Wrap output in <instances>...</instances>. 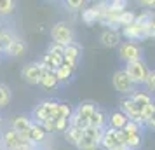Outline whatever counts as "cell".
<instances>
[{
    "mask_svg": "<svg viewBox=\"0 0 155 150\" xmlns=\"http://www.w3.org/2000/svg\"><path fill=\"white\" fill-rule=\"evenodd\" d=\"M63 49L61 45H58V44H51L49 49L45 51V54H44L42 61H38L40 65V68L44 72H54L59 66V65L63 63Z\"/></svg>",
    "mask_w": 155,
    "mask_h": 150,
    "instance_id": "1",
    "label": "cell"
},
{
    "mask_svg": "<svg viewBox=\"0 0 155 150\" xmlns=\"http://www.w3.org/2000/svg\"><path fill=\"white\" fill-rule=\"evenodd\" d=\"M124 72L127 73V77L134 82V86L138 87V86H143V82H145V79H147L150 68L147 66L145 59L141 58V59H136V61H129V63H126Z\"/></svg>",
    "mask_w": 155,
    "mask_h": 150,
    "instance_id": "2",
    "label": "cell"
},
{
    "mask_svg": "<svg viewBox=\"0 0 155 150\" xmlns=\"http://www.w3.org/2000/svg\"><path fill=\"white\" fill-rule=\"evenodd\" d=\"M56 108H58V101L54 100H44L37 105L33 110H31V121L42 124L44 121H49V119H54L56 115Z\"/></svg>",
    "mask_w": 155,
    "mask_h": 150,
    "instance_id": "3",
    "label": "cell"
},
{
    "mask_svg": "<svg viewBox=\"0 0 155 150\" xmlns=\"http://www.w3.org/2000/svg\"><path fill=\"white\" fill-rule=\"evenodd\" d=\"M103 136V129H96V128H85L84 135L80 138V142L75 145L78 150H96L99 148V142Z\"/></svg>",
    "mask_w": 155,
    "mask_h": 150,
    "instance_id": "4",
    "label": "cell"
},
{
    "mask_svg": "<svg viewBox=\"0 0 155 150\" xmlns=\"http://www.w3.org/2000/svg\"><path fill=\"white\" fill-rule=\"evenodd\" d=\"M51 38H52V44H58L61 47H66L68 44L73 42V32H71V28L66 23L59 21L51 28Z\"/></svg>",
    "mask_w": 155,
    "mask_h": 150,
    "instance_id": "5",
    "label": "cell"
},
{
    "mask_svg": "<svg viewBox=\"0 0 155 150\" xmlns=\"http://www.w3.org/2000/svg\"><path fill=\"white\" fill-rule=\"evenodd\" d=\"M113 87H115V91H119L120 94H124V96H131V94L136 91V86H134V82L129 77H127V73L124 72V68H120L113 73Z\"/></svg>",
    "mask_w": 155,
    "mask_h": 150,
    "instance_id": "6",
    "label": "cell"
},
{
    "mask_svg": "<svg viewBox=\"0 0 155 150\" xmlns=\"http://www.w3.org/2000/svg\"><path fill=\"white\" fill-rule=\"evenodd\" d=\"M141 54H143V49L136 42H124L119 45V58L126 63L141 59Z\"/></svg>",
    "mask_w": 155,
    "mask_h": 150,
    "instance_id": "7",
    "label": "cell"
},
{
    "mask_svg": "<svg viewBox=\"0 0 155 150\" xmlns=\"http://www.w3.org/2000/svg\"><path fill=\"white\" fill-rule=\"evenodd\" d=\"M42 72L44 70L40 68L38 61H33V63L25 65L21 68V77L26 84H30V86H38L40 77H42Z\"/></svg>",
    "mask_w": 155,
    "mask_h": 150,
    "instance_id": "8",
    "label": "cell"
},
{
    "mask_svg": "<svg viewBox=\"0 0 155 150\" xmlns=\"http://www.w3.org/2000/svg\"><path fill=\"white\" fill-rule=\"evenodd\" d=\"M119 131L117 129H112L106 126L103 129V136H101V142H99V147H103V150H120L124 148L119 142Z\"/></svg>",
    "mask_w": 155,
    "mask_h": 150,
    "instance_id": "9",
    "label": "cell"
},
{
    "mask_svg": "<svg viewBox=\"0 0 155 150\" xmlns=\"http://www.w3.org/2000/svg\"><path fill=\"white\" fill-rule=\"evenodd\" d=\"M80 54H82V49H80V45L77 42L68 44L63 49V65L70 66L71 70H75L78 59H80Z\"/></svg>",
    "mask_w": 155,
    "mask_h": 150,
    "instance_id": "10",
    "label": "cell"
},
{
    "mask_svg": "<svg viewBox=\"0 0 155 150\" xmlns=\"http://www.w3.org/2000/svg\"><path fill=\"white\" fill-rule=\"evenodd\" d=\"M26 135V140H28L31 145H37V143H42L44 140H45V136H47V131L38 124V122H33L31 121V124H30L28 131L25 133Z\"/></svg>",
    "mask_w": 155,
    "mask_h": 150,
    "instance_id": "11",
    "label": "cell"
},
{
    "mask_svg": "<svg viewBox=\"0 0 155 150\" xmlns=\"http://www.w3.org/2000/svg\"><path fill=\"white\" fill-rule=\"evenodd\" d=\"M120 32H115V30H105L101 35H99V42L103 44L108 49H113V47H119L120 44Z\"/></svg>",
    "mask_w": 155,
    "mask_h": 150,
    "instance_id": "12",
    "label": "cell"
},
{
    "mask_svg": "<svg viewBox=\"0 0 155 150\" xmlns=\"http://www.w3.org/2000/svg\"><path fill=\"white\" fill-rule=\"evenodd\" d=\"M129 98H131V101L136 105V108H138L140 112H143L150 103H153V101H152V96H150L147 91H138V89H136Z\"/></svg>",
    "mask_w": 155,
    "mask_h": 150,
    "instance_id": "13",
    "label": "cell"
},
{
    "mask_svg": "<svg viewBox=\"0 0 155 150\" xmlns=\"http://www.w3.org/2000/svg\"><path fill=\"white\" fill-rule=\"evenodd\" d=\"M126 122H127V117L120 110H115V112L110 114V117H106V126L112 129H117V131H120V129L124 128Z\"/></svg>",
    "mask_w": 155,
    "mask_h": 150,
    "instance_id": "14",
    "label": "cell"
},
{
    "mask_svg": "<svg viewBox=\"0 0 155 150\" xmlns=\"http://www.w3.org/2000/svg\"><path fill=\"white\" fill-rule=\"evenodd\" d=\"M25 51H26V44H25V40L19 38V37H14L12 42L9 44V47L5 49V54H9V56H12V58H18V56H21Z\"/></svg>",
    "mask_w": 155,
    "mask_h": 150,
    "instance_id": "15",
    "label": "cell"
},
{
    "mask_svg": "<svg viewBox=\"0 0 155 150\" xmlns=\"http://www.w3.org/2000/svg\"><path fill=\"white\" fill-rule=\"evenodd\" d=\"M30 124H31V119H30V117H26V115H18V117H14L12 122H11V129L16 131V133H19V135H23V133L28 131Z\"/></svg>",
    "mask_w": 155,
    "mask_h": 150,
    "instance_id": "16",
    "label": "cell"
},
{
    "mask_svg": "<svg viewBox=\"0 0 155 150\" xmlns=\"http://www.w3.org/2000/svg\"><path fill=\"white\" fill-rule=\"evenodd\" d=\"M89 128H96V129H105L106 128V114L103 110H99L96 107V110L92 112V115L89 117Z\"/></svg>",
    "mask_w": 155,
    "mask_h": 150,
    "instance_id": "17",
    "label": "cell"
},
{
    "mask_svg": "<svg viewBox=\"0 0 155 150\" xmlns=\"http://www.w3.org/2000/svg\"><path fill=\"white\" fill-rule=\"evenodd\" d=\"M82 21L85 25H94L99 21V9L98 5H92V7H84L82 9Z\"/></svg>",
    "mask_w": 155,
    "mask_h": 150,
    "instance_id": "18",
    "label": "cell"
},
{
    "mask_svg": "<svg viewBox=\"0 0 155 150\" xmlns=\"http://www.w3.org/2000/svg\"><path fill=\"white\" fill-rule=\"evenodd\" d=\"M54 75H56V80L58 84L61 82V84H64V82H68V80L71 79V75H73V70H71L70 66H66V65H59L56 70H54Z\"/></svg>",
    "mask_w": 155,
    "mask_h": 150,
    "instance_id": "19",
    "label": "cell"
},
{
    "mask_svg": "<svg viewBox=\"0 0 155 150\" xmlns=\"http://www.w3.org/2000/svg\"><path fill=\"white\" fill-rule=\"evenodd\" d=\"M38 86H42L44 89H54L58 86V80L54 72H42V77H40V82Z\"/></svg>",
    "mask_w": 155,
    "mask_h": 150,
    "instance_id": "20",
    "label": "cell"
},
{
    "mask_svg": "<svg viewBox=\"0 0 155 150\" xmlns=\"http://www.w3.org/2000/svg\"><path fill=\"white\" fill-rule=\"evenodd\" d=\"M84 135V129H78L75 126H68V129L64 131V138L71 143V145H77L80 142V138Z\"/></svg>",
    "mask_w": 155,
    "mask_h": 150,
    "instance_id": "21",
    "label": "cell"
},
{
    "mask_svg": "<svg viewBox=\"0 0 155 150\" xmlns=\"http://www.w3.org/2000/svg\"><path fill=\"white\" fill-rule=\"evenodd\" d=\"M134 19H136V12H134V11L126 9L124 12H120V16H119V26H120V30L126 28V26H129V25H133Z\"/></svg>",
    "mask_w": 155,
    "mask_h": 150,
    "instance_id": "22",
    "label": "cell"
},
{
    "mask_svg": "<svg viewBox=\"0 0 155 150\" xmlns=\"http://www.w3.org/2000/svg\"><path fill=\"white\" fill-rule=\"evenodd\" d=\"M70 115H71V108L68 103H58L54 119H66V121H70Z\"/></svg>",
    "mask_w": 155,
    "mask_h": 150,
    "instance_id": "23",
    "label": "cell"
},
{
    "mask_svg": "<svg viewBox=\"0 0 155 150\" xmlns=\"http://www.w3.org/2000/svg\"><path fill=\"white\" fill-rule=\"evenodd\" d=\"M12 98V93H11V89L9 86L5 84H0V108H5L9 105V101Z\"/></svg>",
    "mask_w": 155,
    "mask_h": 150,
    "instance_id": "24",
    "label": "cell"
},
{
    "mask_svg": "<svg viewBox=\"0 0 155 150\" xmlns=\"http://www.w3.org/2000/svg\"><path fill=\"white\" fill-rule=\"evenodd\" d=\"M14 33H12V32H11V30H4V33H2V35H0V47H2V49H4V52H5V49H7L9 47V44L12 42V38H14Z\"/></svg>",
    "mask_w": 155,
    "mask_h": 150,
    "instance_id": "25",
    "label": "cell"
},
{
    "mask_svg": "<svg viewBox=\"0 0 155 150\" xmlns=\"http://www.w3.org/2000/svg\"><path fill=\"white\" fill-rule=\"evenodd\" d=\"M63 5H64V9L70 11V12H77V11H82V9H84L85 4L82 0H66Z\"/></svg>",
    "mask_w": 155,
    "mask_h": 150,
    "instance_id": "26",
    "label": "cell"
},
{
    "mask_svg": "<svg viewBox=\"0 0 155 150\" xmlns=\"http://www.w3.org/2000/svg\"><path fill=\"white\" fill-rule=\"evenodd\" d=\"M126 7H127L126 0H112V2H108V9L113 11V12H124Z\"/></svg>",
    "mask_w": 155,
    "mask_h": 150,
    "instance_id": "27",
    "label": "cell"
},
{
    "mask_svg": "<svg viewBox=\"0 0 155 150\" xmlns=\"http://www.w3.org/2000/svg\"><path fill=\"white\" fill-rule=\"evenodd\" d=\"M14 2L12 0H0V16H7L14 11Z\"/></svg>",
    "mask_w": 155,
    "mask_h": 150,
    "instance_id": "28",
    "label": "cell"
},
{
    "mask_svg": "<svg viewBox=\"0 0 155 150\" xmlns=\"http://www.w3.org/2000/svg\"><path fill=\"white\" fill-rule=\"evenodd\" d=\"M122 131H124V133H127V135H141V131H143V129H141L140 126L136 124V122L127 121L126 126L122 128Z\"/></svg>",
    "mask_w": 155,
    "mask_h": 150,
    "instance_id": "29",
    "label": "cell"
},
{
    "mask_svg": "<svg viewBox=\"0 0 155 150\" xmlns=\"http://www.w3.org/2000/svg\"><path fill=\"white\" fill-rule=\"evenodd\" d=\"M143 86L147 87V91H153L155 89V72L150 70L147 75V79H145V82H143Z\"/></svg>",
    "mask_w": 155,
    "mask_h": 150,
    "instance_id": "30",
    "label": "cell"
},
{
    "mask_svg": "<svg viewBox=\"0 0 155 150\" xmlns=\"http://www.w3.org/2000/svg\"><path fill=\"white\" fill-rule=\"evenodd\" d=\"M143 5H148V7H153V0H147V2H143Z\"/></svg>",
    "mask_w": 155,
    "mask_h": 150,
    "instance_id": "31",
    "label": "cell"
},
{
    "mask_svg": "<svg viewBox=\"0 0 155 150\" xmlns=\"http://www.w3.org/2000/svg\"><path fill=\"white\" fill-rule=\"evenodd\" d=\"M4 30H5V28H4V26H2V25H0V35H2V33H4Z\"/></svg>",
    "mask_w": 155,
    "mask_h": 150,
    "instance_id": "32",
    "label": "cell"
},
{
    "mask_svg": "<svg viewBox=\"0 0 155 150\" xmlns=\"http://www.w3.org/2000/svg\"><path fill=\"white\" fill-rule=\"evenodd\" d=\"M2 54H4V49H2V47H0V56H2Z\"/></svg>",
    "mask_w": 155,
    "mask_h": 150,
    "instance_id": "33",
    "label": "cell"
},
{
    "mask_svg": "<svg viewBox=\"0 0 155 150\" xmlns=\"http://www.w3.org/2000/svg\"><path fill=\"white\" fill-rule=\"evenodd\" d=\"M120 150H126V148H120Z\"/></svg>",
    "mask_w": 155,
    "mask_h": 150,
    "instance_id": "34",
    "label": "cell"
},
{
    "mask_svg": "<svg viewBox=\"0 0 155 150\" xmlns=\"http://www.w3.org/2000/svg\"><path fill=\"white\" fill-rule=\"evenodd\" d=\"M0 147H2V145H0Z\"/></svg>",
    "mask_w": 155,
    "mask_h": 150,
    "instance_id": "35",
    "label": "cell"
}]
</instances>
